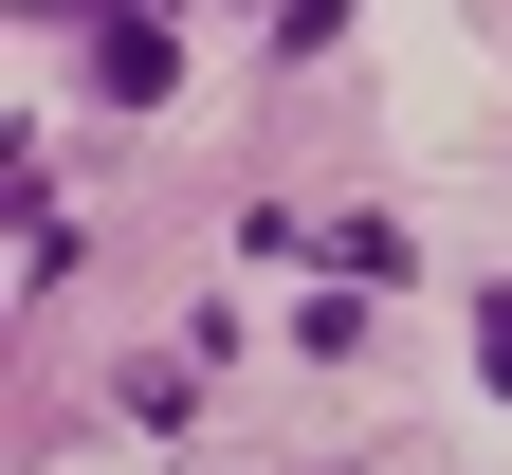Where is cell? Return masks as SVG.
<instances>
[{"label":"cell","instance_id":"cell-1","mask_svg":"<svg viewBox=\"0 0 512 475\" xmlns=\"http://www.w3.org/2000/svg\"><path fill=\"white\" fill-rule=\"evenodd\" d=\"M92 92H110V110H147V92H165V19H147V0H110V37H92Z\"/></svg>","mask_w":512,"mask_h":475},{"label":"cell","instance_id":"cell-2","mask_svg":"<svg viewBox=\"0 0 512 475\" xmlns=\"http://www.w3.org/2000/svg\"><path fill=\"white\" fill-rule=\"evenodd\" d=\"M476 366H494V402H512V293H476Z\"/></svg>","mask_w":512,"mask_h":475}]
</instances>
